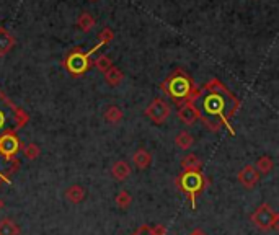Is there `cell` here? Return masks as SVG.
I'll return each instance as SVG.
<instances>
[{"label":"cell","mask_w":279,"mask_h":235,"mask_svg":"<svg viewBox=\"0 0 279 235\" xmlns=\"http://www.w3.org/2000/svg\"><path fill=\"white\" fill-rule=\"evenodd\" d=\"M193 103L200 111V120L204 121V124L210 131L219 132L220 124H226L228 132L234 134V128L230 126L228 120L237 113V110L240 108V102L219 80L212 78L204 85L202 90H198V95Z\"/></svg>","instance_id":"cell-1"},{"label":"cell","mask_w":279,"mask_h":235,"mask_svg":"<svg viewBox=\"0 0 279 235\" xmlns=\"http://www.w3.org/2000/svg\"><path fill=\"white\" fill-rule=\"evenodd\" d=\"M160 88H162L178 106H182V104L188 102H193L198 95V86L194 84V80L191 78L188 74H184L182 69L175 70L170 77H166L162 82V85H160Z\"/></svg>","instance_id":"cell-2"},{"label":"cell","mask_w":279,"mask_h":235,"mask_svg":"<svg viewBox=\"0 0 279 235\" xmlns=\"http://www.w3.org/2000/svg\"><path fill=\"white\" fill-rule=\"evenodd\" d=\"M175 184L178 190L188 196L191 208H196V196L202 193L208 186V178L202 175V172H182L175 178Z\"/></svg>","instance_id":"cell-3"},{"label":"cell","mask_w":279,"mask_h":235,"mask_svg":"<svg viewBox=\"0 0 279 235\" xmlns=\"http://www.w3.org/2000/svg\"><path fill=\"white\" fill-rule=\"evenodd\" d=\"M96 49H100V44H96V48H93L90 52H84L82 49H74V51H70L64 60L66 70L69 72L70 76H76V77L84 76V74L92 67L90 56L92 52H95Z\"/></svg>","instance_id":"cell-4"},{"label":"cell","mask_w":279,"mask_h":235,"mask_svg":"<svg viewBox=\"0 0 279 235\" xmlns=\"http://www.w3.org/2000/svg\"><path fill=\"white\" fill-rule=\"evenodd\" d=\"M250 220L253 226L258 227L260 230H278L279 228V214L272 209L270 204H260V206L252 212Z\"/></svg>","instance_id":"cell-5"},{"label":"cell","mask_w":279,"mask_h":235,"mask_svg":"<svg viewBox=\"0 0 279 235\" xmlns=\"http://www.w3.org/2000/svg\"><path fill=\"white\" fill-rule=\"evenodd\" d=\"M170 104L166 103L165 100H162V98H154V100L150 102V104L146 108L144 114L154 124H165L166 120L170 118Z\"/></svg>","instance_id":"cell-6"},{"label":"cell","mask_w":279,"mask_h":235,"mask_svg":"<svg viewBox=\"0 0 279 235\" xmlns=\"http://www.w3.org/2000/svg\"><path fill=\"white\" fill-rule=\"evenodd\" d=\"M22 149V142L14 131H7L0 136V156L14 160L16 158V154Z\"/></svg>","instance_id":"cell-7"},{"label":"cell","mask_w":279,"mask_h":235,"mask_svg":"<svg viewBox=\"0 0 279 235\" xmlns=\"http://www.w3.org/2000/svg\"><path fill=\"white\" fill-rule=\"evenodd\" d=\"M237 180L238 183L242 184L244 188L246 190H253L260 183V173L258 170L255 168V165L248 164L245 165L244 168H242L238 173H237Z\"/></svg>","instance_id":"cell-8"},{"label":"cell","mask_w":279,"mask_h":235,"mask_svg":"<svg viewBox=\"0 0 279 235\" xmlns=\"http://www.w3.org/2000/svg\"><path fill=\"white\" fill-rule=\"evenodd\" d=\"M178 118L183 124L191 126L200 120V111H198L196 104L193 102H188V103H184L178 108Z\"/></svg>","instance_id":"cell-9"},{"label":"cell","mask_w":279,"mask_h":235,"mask_svg":"<svg viewBox=\"0 0 279 235\" xmlns=\"http://www.w3.org/2000/svg\"><path fill=\"white\" fill-rule=\"evenodd\" d=\"M18 166H20L18 158L8 160L0 156V183H10V175L18 170Z\"/></svg>","instance_id":"cell-10"},{"label":"cell","mask_w":279,"mask_h":235,"mask_svg":"<svg viewBox=\"0 0 279 235\" xmlns=\"http://www.w3.org/2000/svg\"><path fill=\"white\" fill-rule=\"evenodd\" d=\"M131 165H129L126 160H118V162L113 164V166H111V175H113L114 180L118 182H124L128 180L129 176H131Z\"/></svg>","instance_id":"cell-11"},{"label":"cell","mask_w":279,"mask_h":235,"mask_svg":"<svg viewBox=\"0 0 279 235\" xmlns=\"http://www.w3.org/2000/svg\"><path fill=\"white\" fill-rule=\"evenodd\" d=\"M132 164L136 168H139V170H146L152 164V154L146 150V149H139V150H136L132 154Z\"/></svg>","instance_id":"cell-12"},{"label":"cell","mask_w":279,"mask_h":235,"mask_svg":"<svg viewBox=\"0 0 279 235\" xmlns=\"http://www.w3.org/2000/svg\"><path fill=\"white\" fill-rule=\"evenodd\" d=\"M182 168L183 172H201L202 160L196 154H186L182 158Z\"/></svg>","instance_id":"cell-13"},{"label":"cell","mask_w":279,"mask_h":235,"mask_svg":"<svg viewBox=\"0 0 279 235\" xmlns=\"http://www.w3.org/2000/svg\"><path fill=\"white\" fill-rule=\"evenodd\" d=\"M86 196V191L84 186H80V184H72V186H69L66 190V198L67 201L72 202V204H78L82 202L85 200Z\"/></svg>","instance_id":"cell-14"},{"label":"cell","mask_w":279,"mask_h":235,"mask_svg":"<svg viewBox=\"0 0 279 235\" xmlns=\"http://www.w3.org/2000/svg\"><path fill=\"white\" fill-rule=\"evenodd\" d=\"M14 46H15V38L12 36V33L8 30L0 28V56L8 54Z\"/></svg>","instance_id":"cell-15"},{"label":"cell","mask_w":279,"mask_h":235,"mask_svg":"<svg viewBox=\"0 0 279 235\" xmlns=\"http://www.w3.org/2000/svg\"><path fill=\"white\" fill-rule=\"evenodd\" d=\"M77 26H78L80 32L90 33L92 30L95 28V18H93V15L88 14V12H82L77 18Z\"/></svg>","instance_id":"cell-16"},{"label":"cell","mask_w":279,"mask_h":235,"mask_svg":"<svg viewBox=\"0 0 279 235\" xmlns=\"http://www.w3.org/2000/svg\"><path fill=\"white\" fill-rule=\"evenodd\" d=\"M124 80V74L118 69L116 66H111L110 69L104 72V82L110 86H118Z\"/></svg>","instance_id":"cell-17"},{"label":"cell","mask_w":279,"mask_h":235,"mask_svg":"<svg viewBox=\"0 0 279 235\" xmlns=\"http://www.w3.org/2000/svg\"><path fill=\"white\" fill-rule=\"evenodd\" d=\"M175 144L180 147L182 150H188L194 146V138L191 136L188 131H180L175 138Z\"/></svg>","instance_id":"cell-18"},{"label":"cell","mask_w":279,"mask_h":235,"mask_svg":"<svg viewBox=\"0 0 279 235\" xmlns=\"http://www.w3.org/2000/svg\"><path fill=\"white\" fill-rule=\"evenodd\" d=\"M122 118H124V113L120 106H116V104H111V106H108L106 111H104V121L110 122V124H118Z\"/></svg>","instance_id":"cell-19"},{"label":"cell","mask_w":279,"mask_h":235,"mask_svg":"<svg viewBox=\"0 0 279 235\" xmlns=\"http://www.w3.org/2000/svg\"><path fill=\"white\" fill-rule=\"evenodd\" d=\"M132 235H166V227L162 224L155 226H142Z\"/></svg>","instance_id":"cell-20"},{"label":"cell","mask_w":279,"mask_h":235,"mask_svg":"<svg viewBox=\"0 0 279 235\" xmlns=\"http://www.w3.org/2000/svg\"><path fill=\"white\" fill-rule=\"evenodd\" d=\"M255 168L258 170L260 175H268V173H271L272 168H274V162H272V158L270 156H262L256 160Z\"/></svg>","instance_id":"cell-21"},{"label":"cell","mask_w":279,"mask_h":235,"mask_svg":"<svg viewBox=\"0 0 279 235\" xmlns=\"http://www.w3.org/2000/svg\"><path fill=\"white\" fill-rule=\"evenodd\" d=\"M0 235H20V227L12 219L5 218L0 220Z\"/></svg>","instance_id":"cell-22"},{"label":"cell","mask_w":279,"mask_h":235,"mask_svg":"<svg viewBox=\"0 0 279 235\" xmlns=\"http://www.w3.org/2000/svg\"><path fill=\"white\" fill-rule=\"evenodd\" d=\"M114 202H116L118 209H122V211H126V209H129V206L132 204V196H131V193H129V191L122 190V191H120V193H118Z\"/></svg>","instance_id":"cell-23"},{"label":"cell","mask_w":279,"mask_h":235,"mask_svg":"<svg viewBox=\"0 0 279 235\" xmlns=\"http://www.w3.org/2000/svg\"><path fill=\"white\" fill-rule=\"evenodd\" d=\"M23 156L26 157L28 160H36L41 156V149L38 144H33V142H30L23 147Z\"/></svg>","instance_id":"cell-24"},{"label":"cell","mask_w":279,"mask_h":235,"mask_svg":"<svg viewBox=\"0 0 279 235\" xmlns=\"http://www.w3.org/2000/svg\"><path fill=\"white\" fill-rule=\"evenodd\" d=\"M98 40H100V42H98V44H100V46H103V44H110V42L114 40V32H113V30H111L110 26L103 28L102 32H100V34H98Z\"/></svg>","instance_id":"cell-25"},{"label":"cell","mask_w":279,"mask_h":235,"mask_svg":"<svg viewBox=\"0 0 279 235\" xmlns=\"http://www.w3.org/2000/svg\"><path fill=\"white\" fill-rule=\"evenodd\" d=\"M95 66H96V69L100 70V72H106L111 66H113V62H111V59L108 58V56H104V54H102L100 58H98L96 60H95Z\"/></svg>","instance_id":"cell-26"},{"label":"cell","mask_w":279,"mask_h":235,"mask_svg":"<svg viewBox=\"0 0 279 235\" xmlns=\"http://www.w3.org/2000/svg\"><path fill=\"white\" fill-rule=\"evenodd\" d=\"M190 235H208L204 230H201V228H194V230H191Z\"/></svg>","instance_id":"cell-27"},{"label":"cell","mask_w":279,"mask_h":235,"mask_svg":"<svg viewBox=\"0 0 279 235\" xmlns=\"http://www.w3.org/2000/svg\"><path fill=\"white\" fill-rule=\"evenodd\" d=\"M4 124H5V113L4 111H0V129L4 128Z\"/></svg>","instance_id":"cell-28"},{"label":"cell","mask_w":279,"mask_h":235,"mask_svg":"<svg viewBox=\"0 0 279 235\" xmlns=\"http://www.w3.org/2000/svg\"><path fill=\"white\" fill-rule=\"evenodd\" d=\"M2 208H4V202H2V200H0V211H2Z\"/></svg>","instance_id":"cell-29"},{"label":"cell","mask_w":279,"mask_h":235,"mask_svg":"<svg viewBox=\"0 0 279 235\" xmlns=\"http://www.w3.org/2000/svg\"><path fill=\"white\" fill-rule=\"evenodd\" d=\"M90 2H98V0H90Z\"/></svg>","instance_id":"cell-30"}]
</instances>
